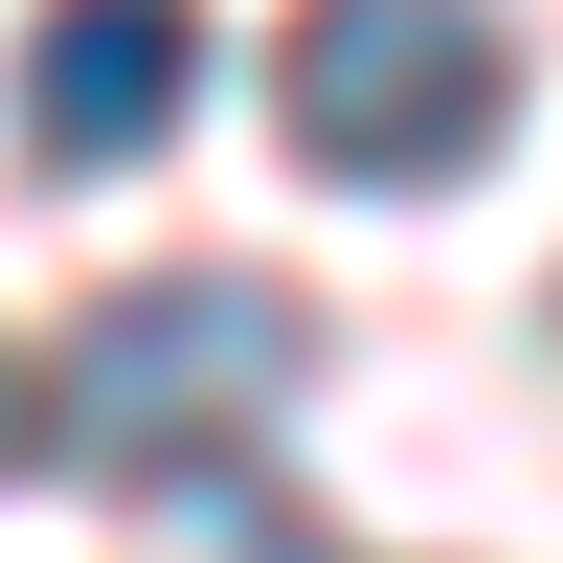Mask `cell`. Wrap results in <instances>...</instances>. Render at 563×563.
I'll return each instance as SVG.
<instances>
[{"label":"cell","instance_id":"obj_3","mask_svg":"<svg viewBox=\"0 0 563 563\" xmlns=\"http://www.w3.org/2000/svg\"><path fill=\"white\" fill-rule=\"evenodd\" d=\"M180 90H203V23L180 0H45V45H23V135L45 158H158Z\"/></svg>","mask_w":563,"mask_h":563},{"label":"cell","instance_id":"obj_1","mask_svg":"<svg viewBox=\"0 0 563 563\" xmlns=\"http://www.w3.org/2000/svg\"><path fill=\"white\" fill-rule=\"evenodd\" d=\"M271 406H294V294H249V271H158V294H113V316L68 339L45 429H68L90 474L180 496V474H249Z\"/></svg>","mask_w":563,"mask_h":563},{"label":"cell","instance_id":"obj_2","mask_svg":"<svg viewBox=\"0 0 563 563\" xmlns=\"http://www.w3.org/2000/svg\"><path fill=\"white\" fill-rule=\"evenodd\" d=\"M271 90H294L316 180H474L519 113V45H496V0H316Z\"/></svg>","mask_w":563,"mask_h":563},{"label":"cell","instance_id":"obj_5","mask_svg":"<svg viewBox=\"0 0 563 563\" xmlns=\"http://www.w3.org/2000/svg\"><path fill=\"white\" fill-rule=\"evenodd\" d=\"M249 563H294V541H271V519H249Z\"/></svg>","mask_w":563,"mask_h":563},{"label":"cell","instance_id":"obj_4","mask_svg":"<svg viewBox=\"0 0 563 563\" xmlns=\"http://www.w3.org/2000/svg\"><path fill=\"white\" fill-rule=\"evenodd\" d=\"M23 429H45V384H0V451H23Z\"/></svg>","mask_w":563,"mask_h":563}]
</instances>
